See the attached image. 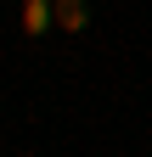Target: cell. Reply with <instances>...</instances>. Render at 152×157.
Here are the masks:
<instances>
[{
	"mask_svg": "<svg viewBox=\"0 0 152 157\" xmlns=\"http://www.w3.org/2000/svg\"><path fill=\"white\" fill-rule=\"evenodd\" d=\"M51 28H56V0H23V34L40 39Z\"/></svg>",
	"mask_w": 152,
	"mask_h": 157,
	"instance_id": "obj_1",
	"label": "cell"
},
{
	"mask_svg": "<svg viewBox=\"0 0 152 157\" xmlns=\"http://www.w3.org/2000/svg\"><path fill=\"white\" fill-rule=\"evenodd\" d=\"M56 28L62 34H85L90 28V0H56Z\"/></svg>",
	"mask_w": 152,
	"mask_h": 157,
	"instance_id": "obj_2",
	"label": "cell"
}]
</instances>
